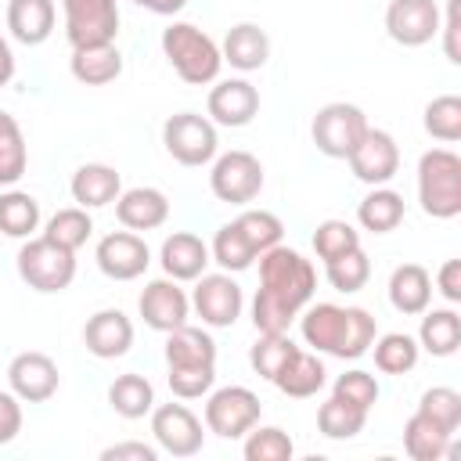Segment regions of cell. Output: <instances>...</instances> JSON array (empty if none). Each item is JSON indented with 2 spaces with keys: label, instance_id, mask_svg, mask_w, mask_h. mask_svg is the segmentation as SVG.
Returning a JSON list of instances; mask_svg holds the SVG:
<instances>
[{
  "label": "cell",
  "instance_id": "cell-11",
  "mask_svg": "<svg viewBox=\"0 0 461 461\" xmlns=\"http://www.w3.org/2000/svg\"><path fill=\"white\" fill-rule=\"evenodd\" d=\"M65 36L72 47L115 43L119 36V4L115 0H61Z\"/></svg>",
  "mask_w": 461,
  "mask_h": 461
},
{
  "label": "cell",
  "instance_id": "cell-40",
  "mask_svg": "<svg viewBox=\"0 0 461 461\" xmlns=\"http://www.w3.org/2000/svg\"><path fill=\"white\" fill-rule=\"evenodd\" d=\"M241 454H245V461H292L295 443H292V436H288L285 429H277V425H259V421H256V425L245 432Z\"/></svg>",
  "mask_w": 461,
  "mask_h": 461
},
{
  "label": "cell",
  "instance_id": "cell-18",
  "mask_svg": "<svg viewBox=\"0 0 461 461\" xmlns=\"http://www.w3.org/2000/svg\"><path fill=\"white\" fill-rule=\"evenodd\" d=\"M83 346L97 357V360H115V357H126L130 346H133V321L108 306V310H97L86 317L83 324Z\"/></svg>",
  "mask_w": 461,
  "mask_h": 461
},
{
  "label": "cell",
  "instance_id": "cell-3",
  "mask_svg": "<svg viewBox=\"0 0 461 461\" xmlns=\"http://www.w3.org/2000/svg\"><path fill=\"white\" fill-rule=\"evenodd\" d=\"M162 54L173 65V72L191 86L216 83V76L223 68L220 43L191 22H169L162 29Z\"/></svg>",
  "mask_w": 461,
  "mask_h": 461
},
{
  "label": "cell",
  "instance_id": "cell-46",
  "mask_svg": "<svg viewBox=\"0 0 461 461\" xmlns=\"http://www.w3.org/2000/svg\"><path fill=\"white\" fill-rule=\"evenodd\" d=\"M331 396H339V400H346V403H353V407H360V411L371 414V407L378 403V378L371 371L353 367V371H346V375L335 378Z\"/></svg>",
  "mask_w": 461,
  "mask_h": 461
},
{
  "label": "cell",
  "instance_id": "cell-28",
  "mask_svg": "<svg viewBox=\"0 0 461 461\" xmlns=\"http://www.w3.org/2000/svg\"><path fill=\"white\" fill-rule=\"evenodd\" d=\"M403 216H407L403 194L393 191V187H385V184L371 187V191L360 198V205H357V223H360L364 230H371V234H389V230H396V227L403 223Z\"/></svg>",
  "mask_w": 461,
  "mask_h": 461
},
{
  "label": "cell",
  "instance_id": "cell-10",
  "mask_svg": "<svg viewBox=\"0 0 461 461\" xmlns=\"http://www.w3.org/2000/svg\"><path fill=\"white\" fill-rule=\"evenodd\" d=\"M151 436L155 447L169 457H194L205 443V425L187 403H158L151 407Z\"/></svg>",
  "mask_w": 461,
  "mask_h": 461
},
{
  "label": "cell",
  "instance_id": "cell-19",
  "mask_svg": "<svg viewBox=\"0 0 461 461\" xmlns=\"http://www.w3.org/2000/svg\"><path fill=\"white\" fill-rule=\"evenodd\" d=\"M209 119L216 126H249L259 112V90L249 83V79H220L212 90H209Z\"/></svg>",
  "mask_w": 461,
  "mask_h": 461
},
{
  "label": "cell",
  "instance_id": "cell-13",
  "mask_svg": "<svg viewBox=\"0 0 461 461\" xmlns=\"http://www.w3.org/2000/svg\"><path fill=\"white\" fill-rule=\"evenodd\" d=\"M439 4L436 0H389L385 32L400 47H425L439 36Z\"/></svg>",
  "mask_w": 461,
  "mask_h": 461
},
{
  "label": "cell",
  "instance_id": "cell-15",
  "mask_svg": "<svg viewBox=\"0 0 461 461\" xmlns=\"http://www.w3.org/2000/svg\"><path fill=\"white\" fill-rule=\"evenodd\" d=\"M94 259H97V270L112 281H137L148 263H151V249L140 234L133 230H112L97 241L94 249Z\"/></svg>",
  "mask_w": 461,
  "mask_h": 461
},
{
  "label": "cell",
  "instance_id": "cell-43",
  "mask_svg": "<svg viewBox=\"0 0 461 461\" xmlns=\"http://www.w3.org/2000/svg\"><path fill=\"white\" fill-rule=\"evenodd\" d=\"M353 249H360V230L353 223H346V220H321L317 223V230H313V252H317V259L328 263V259L346 256Z\"/></svg>",
  "mask_w": 461,
  "mask_h": 461
},
{
  "label": "cell",
  "instance_id": "cell-50",
  "mask_svg": "<svg viewBox=\"0 0 461 461\" xmlns=\"http://www.w3.org/2000/svg\"><path fill=\"white\" fill-rule=\"evenodd\" d=\"M101 461H158V447L140 443V439H126V443H112L101 450Z\"/></svg>",
  "mask_w": 461,
  "mask_h": 461
},
{
  "label": "cell",
  "instance_id": "cell-14",
  "mask_svg": "<svg viewBox=\"0 0 461 461\" xmlns=\"http://www.w3.org/2000/svg\"><path fill=\"white\" fill-rule=\"evenodd\" d=\"M346 162H349V169H353L357 180L378 187V184H389L396 176V169H400V148H396L393 133H385L378 126H367L364 137L357 140V148L346 155Z\"/></svg>",
  "mask_w": 461,
  "mask_h": 461
},
{
  "label": "cell",
  "instance_id": "cell-8",
  "mask_svg": "<svg viewBox=\"0 0 461 461\" xmlns=\"http://www.w3.org/2000/svg\"><path fill=\"white\" fill-rule=\"evenodd\" d=\"M367 126L371 122H367L364 108H357L349 101H331V104L317 108V115L310 122V137H313V144H317L321 155L346 158L357 148V140L364 137Z\"/></svg>",
  "mask_w": 461,
  "mask_h": 461
},
{
  "label": "cell",
  "instance_id": "cell-42",
  "mask_svg": "<svg viewBox=\"0 0 461 461\" xmlns=\"http://www.w3.org/2000/svg\"><path fill=\"white\" fill-rule=\"evenodd\" d=\"M324 274H328V281H331V288L335 292H360L364 285H367V277H371V259H367V252L364 249H353V252H346V256H335V259H328L324 263Z\"/></svg>",
  "mask_w": 461,
  "mask_h": 461
},
{
  "label": "cell",
  "instance_id": "cell-9",
  "mask_svg": "<svg viewBox=\"0 0 461 461\" xmlns=\"http://www.w3.org/2000/svg\"><path fill=\"white\" fill-rule=\"evenodd\" d=\"M209 187L227 205H249L263 191V162L252 151H223L212 158Z\"/></svg>",
  "mask_w": 461,
  "mask_h": 461
},
{
  "label": "cell",
  "instance_id": "cell-26",
  "mask_svg": "<svg viewBox=\"0 0 461 461\" xmlns=\"http://www.w3.org/2000/svg\"><path fill=\"white\" fill-rule=\"evenodd\" d=\"M166 367H216L212 335L194 324H180L166 331Z\"/></svg>",
  "mask_w": 461,
  "mask_h": 461
},
{
  "label": "cell",
  "instance_id": "cell-27",
  "mask_svg": "<svg viewBox=\"0 0 461 461\" xmlns=\"http://www.w3.org/2000/svg\"><path fill=\"white\" fill-rule=\"evenodd\" d=\"M72 76L83 86H108L122 76V54L115 43H97V47H72L68 58Z\"/></svg>",
  "mask_w": 461,
  "mask_h": 461
},
{
  "label": "cell",
  "instance_id": "cell-45",
  "mask_svg": "<svg viewBox=\"0 0 461 461\" xmlns=\"http://www.w3.org/2000/svg\"><path fill=\"white\" fill-rule=\"evenodd\" d=\"M234 223H238V230L249 238V245L256 249V256H263L267 249H274V245L281 241V234H285L281 220H277L274 212H267V209H245Z\"/></svg>",
  "mask_w": 461,
  "mask_h": 461
},
{
  "label": "cell",
  "instance_id": "cell-17",
  "mask_svg": "<svg viewBox=\"0 0 461 461\" xmlns=\"http://www.w3.org/2000/svg\"><path fill=\"white\" fill-rule=\"evenodd\" d=\"M137 310L144 317V324L151 331H173L180 324H187V313H191V299L187 292L180 288V281L173 277H155L144 285L140 299H137Z\"/></svg>",
  "mask_w": 461,
  "mask_h": 461
},
{
  "label": "cell",
  "instance_id": "cell-16",
  "mask_svg": "<svg viewBox=\"0 0 461 461\" xmlns=\"http://www.w3.org/2000/svg\"><path fill=\"white\" fill-rule=\"evenodd\" d=\"M61 385L58 364L40 353V349H25L7 364V389L22 400V403H47Z\"/></svg>",
  "mask_w": 461,
  "mask_h": 461
},
{
  "label": "cell",
  "instance_id": "cell-35",
  "mask_svg": "<svg viewBox=\"0 0 461 461\" xmlns=\"http://www.w3.org/2000/svg\"><path fill=\"white\" fill-rule=\"evenodd\" d=\"M25 166H29L25 133L14 115L0 112V187H14L25 176Z\"/></svg>",
  "mask_w": 461,
  "mask_h": 461
},
{
  "label": "cell",
  "instance_id": "cell-24",
  "mask_svg": "<svg viewBox=\"0 0 461 461\" xmlns=\"http://www.w3.org/2000/svg\"><path fill=\"white\" fill-rule=\"evenodd\" d=\"M54 18H58L54 0H7V29L25 47L47 43L54 32Z\"/></svg>",
  "mask_w": 461,
  "mask_h": 461
},
{
  "label": "cell",
  "instance_id": "cell-21",
  "mask_svg": "<svg viewBox=\"0 0 461 461\" xmlns=\"http://www.w3.org/2000/svg\"><path fill=\"white\" fill-rule=\"evenodd\" d=\"M68 191H72V202L76 205H83V209H104V205H112L122 194V176L115 173V166L83 162L72 173Z\"/></svg>",
  "mask_w": 461,
  "mask_h": 461
},
{
  "label": "cell",
  "instance_id": "cell-6",
  "mask_svg": "<svg viewBox=\"0 0 461 461\" xmlns=\"http://www.w3.org/2000/svg\"><path fill=\"white\" fill-rule=\"evenodd\" d=\"M162 144L166 155L180 166H209L220 151L216 122L198 112H176L162 122Z\"/></svg>",
  "mask_w": 461,
  "mask_h": 461
},
{
  "label": "cell",
  "instance_id": "cell-23",
  "mask_svg": "<svg viewBox=\"0 0 461 461\" xmlns=\"http://www.w3.org/2000/svg\"><path fill=\"white\" fill-rule=\"evenodd\" d=\"M223 61L238 72H256L270 61V36L256 25V22H238L227 29L223 47H220Z\"/></svg>",
  "mask_w": 461,
  "mask_h": 461
},
{
  "label": "cell",
  "instance_id": "cell-1",
  "mask_svg": "<svg viewBox=\"0 0 461 461\" xmlns=\"http://www.w3.org/2000/svg\"><path fill=\"white\" fill-rule=\"evenodd\" d=\"M313 288H317V270L303 252H295L281 241L274 249H267L259 256V288L252 295L256 331L259 335L288 331V324L313 299Z\"/></svg>",
  "mask_w": 461,
  "mask_h": 461
},
{
  "label": "cell",
  "instance_id": "cell-44",
  "mask_svg": "<svg viewBox=\"0 0 461 461\" xmlns=\"http://www.w3.org/2000/svg\"><path fill=\"white\" fill-rule=\"evenodd\" d=\"M418 411H421L425 418H432L439 429L457 432V425H461V393L450 389V385H432V389L421 393Z\"/></svg>",
  "mask_w": 461,
  "mask_h": 461
},
{
  "label": "cell",
  "instance_id": "cell-34",
  "mask_svg": "<svg viewBox=\"0 0 461 461\" xmlns=\"http://www.w3.org/2000/svg\"><path fill=\"white\" fill-rule=\"evenodd\" d=\"M36 227H40V202L29 191H18V187L0 191V234L32 238Z\"/></svg>",
  "mask_w": 461,
  "mask_h": 461
},
{
  "label": "cell",
  "instance_id": "cell-31",
  "mask_svg": "<svg viewBox=\"0 0 461 461\" xmlns=\"http://www.w3.org/2000/svg\"><path fill=\"white\" fill-rule=\"evenodd\" d=\"M108 407H112L119 418L137 421V418L151 414V407H155V385H151L144 375L126 371V375H119V378L108 385Z\"/></svg>",
  "mask_w": 461,
  "mask_h": 461
},
{
  "label": "cell",
  "instance_id": "cell-22",
  "mask_svg": "<svg viewBox=\"0 0 461 461\" xmlns=\"http://www.w3.org/2000/svg\"><path fill=\"white\" fill-rule=\"evenodd\" d=\"M115 216L126 230H155L169 220V198L158 187H130L115 198Z\"/></svg>",
  "mask_w": 461,
  "mask_h": 461
},
{
  "label": "cell",
  "instance_id": "cell-32",
  "mask_svg": "<svg viewBox=\"0 0 461 461\" xmlns=\"http://www.w3.org/2000/svg\"><path fill=\"white\" fill-rule=\"evenodd\" d=\"M450 436H454V432L439 429L432 418H425L421 411H414V414L407 418V425H403V450H407V457H414V461H439V457H447V450H450Z\"/></svg>",
  "mask_w": 461,
  "mask_h": 461
},
{
  "label": "cell",
  "instance_id": "cell-20",
  "mask_svg": "<svg viewBox=\"0 0 461 461\" xmlns=\"http://www.w3.org/2000/svg\"><path fill=\"white\" fill-rule=\"evenodd\" d=\"M158 263H162L166 277H173V281H194V277L205 274V267H209L212 259H209V245H205L198 234H191V230H173V234L162 241V249H158Z\"/></svg>",
  "mask_w": 461,
  "mask_h": 461
},
{
  "label": "cell",
  "instance_id": "cell-37",
  "mask_svg": "<svg viewBox=\"0 0 461 461\" xmlns=\"http://www.w3.org/2000/svg\"><path fill=\"white\" fill-rule=\"evenodd\" d=\"M364 425H367V411H360V407H353L339 396H328L317 407V429L328 439H353V436L364 432Z\"/></svg>",
  "mask_w": 461,
  "mask_h": 461
},
{
  "label": "cell",
  "instance_id": "cell-25",
  "mask_svg": "<svg viewBox=\"0 0 461 461\" xmlns=\"http://www.w3.org/2000/svg\"><path fill=\"white\" fill-rule=\"evenodd\" d=\"M389 303L403 317H418L432 303V274L421 263H400L389 274Z\"/></svg>",
  "mask_w": 461,
  "mask_h": 461
},
{
  "label": "cell",
  "instance_id": "cell-47",
  "mask_svg": "<svg viewBox=\"0 0 461 461\" xmlns=\"http://www.w3.org/2000/svg\"><path fill=\"white\" fill-rule=\"evenodd\" d=\"M216 382V367H169V389L176 400H202Z\"/></svg>",
  "mask_w": 461,
  "mask_h": 461
},
{
  "label": "cell",
  "instance_id": "cell-5",
  "mask_svg": "<svg viewBox=\"0 0 461 461\" xmlns=\"http://www.w3.org/2000/svg\"><path fill=\"white\" fill-rule=\"evenodd\" d=\"M18 277L32 288V292H43V295H54V292H65L72 281H76V252L72 249H61L58 241L50 238H25V245L18 249Z\"/></svg>",
  "mask_w": 461,
  "mask_h": 461
},
{
  "label": "cell",
  "instance_id": "cell-33",
  "mask_svg": "<svg viewBox=\"0 0 461 461\" xmlns=\"http://www.w3.org/2000/svg\"><path fill=\"white\" fill-rule=\"evenodd\" d=\"M371 349H375V367L385 371V375H407V371H414V364H418V357H421L418 339L407 335V331L375 335Z\"/></svg>",
  "mask_w": 461,
  "mask_h": 461
},
{
  "label": "cell",
  "instance_id": "cell-4",
  "mask_svg": "<svg viewBox=\"0 0 461 461\" xmlns=\"http://www.w3.org/2000/svg\"><path fill=\"white\" fill-rule=\"evenodd\" d=\"M418 202L432 220H454L461 212V158L450 148H429L418 158Z\"/></svg>",
  "mask_w": 461,
  "mask_h": 461
},
{
  "label": "cell",
  "instance_id": "cell-41",
  "mask_svg": "<svg viewBox=\"0 0 461 461\" xmlns=\"http://www.w3.org/2000/svg\"><path fill=\"white\" fill-rule=\"evenodd\" d=\"M425 133L432 140L443 144H457L461 140V97L457 94H439L425 104V119H421Z\"/></svg>",
  "mask_w": 461,
  "mask_h": 461
},
{
  "label": "cell",
  "instance_id": "cell-29",
  "mask_svg": "<svg viewBox=\"0 0 461 461\" xmlns=\"http://www.w3.org/2000/svg\"><path fill=\"white\" fill-rule=\"evenodd\" d=\"M324 382H328V371H324L321 357H317V353H306V349H299V353L285 364V371L274 378V385H277L285 396H292V400H310V396H317V393L324 389Z\"/></svg>",
  "mask_w": 461,
  "mask_h": 461
},
{
  "label": "cell",
  "instance_id": "cell-2",
  "mask_svg": "<svg viewBox=\"0 0 461 461\" xmlns=\"http://www.w3.org/2000/svg\"><path fill=\"white\" fill-rule=\"evenodd\" d=\"M303 342L313 353H328L339 360H357L371 349L378 335V321L364 306H339V303H306L299 313Z\"/></svg>",
  "mask_w": 461,
  "mask_h": 461
},
{
  "label": "cell",
  "instance_id": "cell-53",
  "mask_svg": "<svg viewBox=\"0 0 461 461\" xmlns=\"http://www.w3.org/2000/svg\"><path fill=\"white\" fill-rule=\"evenodd\" d=\"M133 4L144 7V11H151V14H176V11L187 7V0H133Z\"/></svg>",
  "mask_w": 461,
  "mask_h": 461
},
{
  "label": "cell",
  "instance_id": "cell-7",
  "mask_svg": "<svg viewBox=\"0 0 461 461\" xmlns=\"http://www.w3.org/2000/svg\"><path fill=\"white\" fill-rule=\"evenodd\" d=\"M263 414V403L245 385H223L205 393V429L220 439H241Z\"/></svg>",
  "mask_w": 461,
  "mask_h": 461
},
{
  "label": "cell",
  "instance_id": "cell-12",
  "mask_svg": "<svg viewBox=\"0 0 461 461\" xmlns=\"http://www.w3.org/2000/svg\"><path fill=\"white\" fill-rule=\"evenodd\" d=\"M191 306L202 317V324H209V328H230L241 317L245 295H241V285L227 270L223 274H202V277H194Z\"/></svg>",
  "mask_w": 461,
  "mask_h": 461
},
{
  "label": "cell",
  "instance_id": "cell-49",
  "mask_svg": "<svg viewBox=\"0 0 461 461\" xmlns=\"http://www.w3.org/2000/svg\"><path fill=\"white\" fill-rule=\"evenodd\" d=\"M22 432V400L11 389H0V447Z\"/></svg>",
  "mask_w": 461,
  "mask_h": 461
},
{
  "label": "cell",
  "instance_id": "cell-36",
  "mask_svg": "<svg viewBox=\"0 0 461 461\" xmlns=\"http://www.w3.org/2000/svg\"><path fill=\"white\" fill-rule=\"evenodd\" d=\"M209 259L220 263V270H227V274H241V270H249L259 256H256V249L249 245V238L238 230V223L230 220V223H223V227L216 230V238H212V245H209Z\"/></svg>",
  "mask_w": 461,
  "mask_h": 461
},
{
  "label": "cell",
  "instance_id": "cell-48",
  "mask_svg": "<svg viewBox=\"0 0 461 461\" xmlns=\"http://www.w3.org/2000/svg\"><path fill=\"white\" fill-rule=\"evenodd\" d=\"M439 32L447 61L461 65V0H447V18H439Z\"/></svg>",
  "mask_w": 461,
  "mask_h": 461
},
{
  "label": "cell",
  "instance_id": "cell-38",
  "mask_svg": "<svg viewBox=\"0 0 461 461\" xmlns=\"http://www.w3.org/2000/svg\"><path fill=\"white\" fill-rule=\"evenodd\" d=\"M295 353H299V346L288 339V331H277V335H259V339H256V346L249 349V364H252V371H256L259 378L274 382V378L285 371V364H288Z\"/></svg>",
  "mask_w": 461,
  "mask_h": 461
},
{
  "label": "cell",
  "instance_id": "cell-51",
  "mask_svg": "<svg viewBox=\"0 0 461 461\" xmlns=\"http://www.w3.org/2000/svg\"><path fill=\"white\" fill-rule=\"evenodd\" d=\"M436 288L447 303H461V259H447L436 270Z\"/></svg>",
  "mask_w": 461,
  "mask_h": 461
},
{
  "label": "cell",
  "instance_id": "cell-39",
  "mask_svg": "<svg viewBox=\"0 0 461 461\" xmlns=\"http://www.w3.org/2000/svg\"><path fill=\"white\" fill-rule=\"evenodd\" d=\"M90 234H94V220H90V209H83V205L58 209L47 220V230H43V238H50V241H58L61 249H72V252H79Z\"/></svg>",
  "mask_w": 461,
  "mask_h": 461
},
{
  "label": "cell",
  "instance_id": "cell-52",
  "mask_svg": "<svg viewBox=\"0 0 461 461\" xmlns=\"http://www.w3.org/2000/svg\"><path fill=\"white\" fill-rule=\"evenodd\" d=\"M14 79V50L7 43V36L0 32V86H7Z\"/></svg>",
  "mask_w": 461,
  "mask_h": 461
},
{
  "label": "cell",
  "instance_id": "cell-30",
  "mask_svg": "<svg viewBox=\"0 0 461 461\" xmlns=\"http://www.w3.org/2000/svg\"><path fill=\"white\" fill-rule=\"evenodd\" d=\"M418 346L432 357H450L461 346V317L457 310H421V328H418Z\"/></svg>",
  "mask_w": 461,
  "mask_h": 461
}]
</instances>
